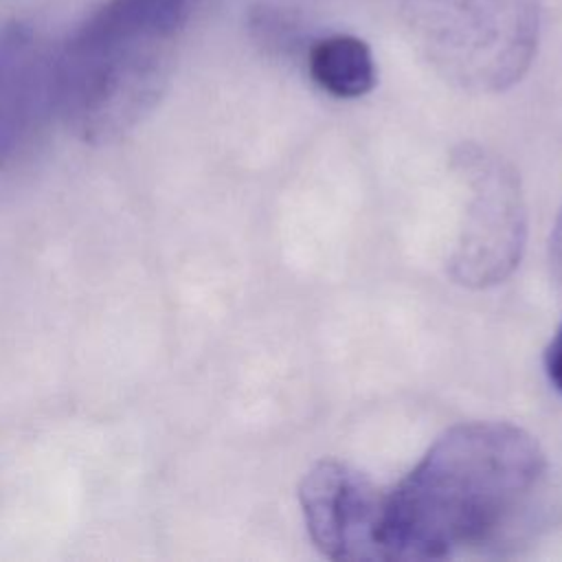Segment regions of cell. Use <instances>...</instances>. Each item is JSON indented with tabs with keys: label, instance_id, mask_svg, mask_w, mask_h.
<instances>
[{
	"label": "cell",
	"instance_id": "6da1fadb",
	"mask_svg": "<svg viewBox=\"0 0 562 562\" xmlns=\"http://www.w3.org/2000/svg\"><path fill=\"white\" fill-rule=\"evenodd\" d=\"M547 470L533 435L507 422L448 428L384 498L386 560H441L494 538Z\"/></svg>",
	"mask_w": 562,
	"mask_h": 562
},
{
	"label": "cell",
	"instance_id": "7a4b0ae2",
	"mask_svg": "<svg viewBox=\"0 0 562 562\" xmlns=\"http://www.w3.org/2000/svg\"><path fill=\"white\" fill-rule=\"evenodd\" d=\"M180 31L176 0H108L53 59V110L83 143L123 138L160 101Z\"/></svg>",
	"mask_w": 562,
	"mask_h": 562
},
{
	"label": "cell",
	"instance_id": "3957f363",
	"mask_svg": "<svg viewBox=\"0 0 562 562\" xmlns=\"http://www.w3.org/2000/svg\"><path fill=\"white\" fill-rule=\"evenodd\" d=\"M402 18L428 64L474 92L516 83L538 44L533 0H404Z\"/></svg>",
	"mask_w": 562,
	"mask_h": 562
},
{
	"label": "cell",
	"instance_id": "277c9868",
	"mask_svg": "<svg viewBox=\"0 0 562 562\" xmlns=\"http://www.w3.org/2000/svg\"><path fill=\"white\" fill-rule=\"evenodd\" d=\"M463 180L465 211L450 255V274L470 288H487L518 266L527 237L520 178L503 158L463 145L454 156Z\"/></svg>",
	"mask_w": 562,
	"mask_h": 562
},
{
	"label": "cell",
	"instance_id": "5b68a950",
	"mask_svg": "<svg viewBox=\"0 0 562 562\" xmlns=\"http://www.w3.org/2000/svg\"><path fill=\"white\" fill-rule=\"evenodd\" d=\"M384 498L364 472L336 459L314 463L299 485L307 533L331 560H386Z\"/></svg>",
	"mask_w": 562,
	"mask_h": 562
},
{
	"label": "cell",
	"instance_id": "8992f818",
	"mask_svg": "<svg viewBox=\"0 0 562 562\" xmlns=\"http://www.w3.org/2000/svg\"><path fill=\"white\" fill-rule=\"evenodd\" d=\"M53 110V59H46L26 24L0 31V169L31 143Z\"/></svg>",
	"mask_w": 562,
	"mask_h": 562
},
{
	"label": "cell",
	"instance_id": "52a82bcc",
	"mask_svg": "<svg viewBox=\"0 0 562 562\" xmlns=\"http://www.w3.org/2000/svg\"><path fill=\"white\" fill-rule=\"evenodd\" d=\"M312 81L338 99H356L373 90L375 61L367 42L356 35H329L312 44L307 53Z\"/></svg>",
	"mask_w": 562,
	"mask_h": 562
},
{
	"label": "cell",
	"instance_id": "ba28073f",
	"mask_svg": "<svg viewBox=\"0 0 562 562\" xmlns=\"http://www.w3.org/2000/svg\"><path fill=\"white\" fill-rule=\"evenodd\" d=\"M544 371L549 382L562 393V323L544 349Z\"/></svg>",
	"mask_w": 562,
	"mask_h": 562
},
{
	"label": "cell",
	"instance_id": "9c48e42d",
	"mask_svg": "<svg viewBox=\"0 0 562 562\" xmlns=\"http://www.w3.org/2000/svg\"><path fill=\"white\" fill-rule=\"evenodd\" d=\"M549 263H551V274L555 279V285L562 292V209L555 217L551 239H549Z\"/></svg>",
	"mask_w": 562,
	"mask_h": 562
}]
</instances>
